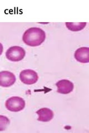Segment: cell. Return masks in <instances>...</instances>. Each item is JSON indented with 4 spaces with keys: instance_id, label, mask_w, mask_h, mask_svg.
<instances>
[{
    "instance_id": "obj_9",
    "label": "cell",
    "mask_w": 89,
    "mask_h": 133,
    "mask_svg": "<svg viewBox=\"0 0 89 133\" xmlns=\"http://www.w3.org/2000/svg\"><path fill=\"white\" fill-rule=\"evenodd\" d=\"M66 26L71 31H79L85 27L86 22H66Z\"/></svg>"
},
{
    "instance_id": "obj_8",
    "label": "cell",
    "mask_w": 89,
    "mask_h": 133,
    "mask_svg": "<svg viewBox=\"0 0 89 133\" xmlns=\"http://www.w3.org/2000/svg\"><path fill=\"white\" fill-rule=\"evenodd\" d=\"M39 116L38 120L43 122H48L50 121L54 118V113L52 110L48 108H41L36 111Z\"/></svg>"
},
{
    "instance_id": "obj_11",
    "label": "cell",
    "mask_w": 89,
    "mask_h": 133,
    "mask_svg": "<svg viewBox=\"0 0 89 133\" xmlns=\"http://www.w3.org/2000/svg\"><path fill=\"white\" fill-rule=\"evenodd\" d=\"M3 50V45L1 43H0V56L2 55V52Z\"/></svg>"
},
{
    "instance_id": "obj_10",
    "label": "cell",
    "mask_w": 89,
    "mask_h": 133,
    "mask_svg": "<svg viewBox=\"0 0 89 133\" xmlns=\"http://www.w3.org/2000/svg\"><path fill=\"white\" fill-rule=\"evenodd\" d=\"M10 123V120L7 116L0 115V131L5 130Z\"/></svg>"
},
{
    "instance_id": "obj_1",
    "label": "cell",
    "mask_w": 89,
    "mask_h": 133,
    "mask_svg": "<svg viewBox=\"0 0 89 133\" xmlns=\"http://www.w3.org/2000/svg\"><path fill=\"white\" fill-rule=\"evenodd\" d=\"M46 38V33L42 29L39 27H31L25 31L22 40L29 46L35 47L40 45Z\"/></svg>"
},
{
    "instance_id": "obj_4",
    "label": "cell",
    "mask_w": 89,
    "mask_h": 133,
    "mask_svg": "<svg viewBox=\"0 0 89 133\" xmlns=\"http://www.w3.org/2000/svg\"><path fill=\"white\" fill-rule=\"evenodd\" d=\"M21 81L25 84L31 85L35 84L39 79L37 72L32 69H25L20 74Z\"/></svg>"
},
{
    "instance_id": "obj_7",
    "label": "cell",
    "mask_w": 89,
    "mask_h": 133,
    "mask_svg": "<svg viewBox=\"0 0 89 133\" xmlns=\"http://www.w3.org/2000/svg\"><path fill=\"white\" fill-rule=\"evenodd\" d=\"M75 59L81 63H88L89 62V48L82 47L78 48L75 52Z\"/></svg>"
},
{
    "instance_id": "obj_3",
    "label": "cell",
    "mask_w": 89,
    "mask_h": 133,
    "mask_svg": "<svg viewBox=\"0 0 89 133\" xmlns=\"http://www.w3.org/2000/svg\"><path fill=\"white\" fill-rule=\"evenodd\" d=\"M26 55L25 49L20 46H12L7 49L6 56L8 59L13 62H18L23 59Z\"/></svg>"
},
{
    "instance_id": "obj_6",
    "label": "cell",
    "mask_w": 89,
    "mask_h": 133,
    "mask_svg": "<svg viewBox=\"0 0 89 133\" xmlns=\"http://www.w3.org/2000/svg\"><path fill=\"white\" fill-rule=\"evenodd\" d=\"M57 87V92L63 94H69L74 89V84L73 82L67 79H62L58 81L56 83Z\"/></svg>"
},
{
    "instance_id": "obj_2",
    "label": "cell",
    "mask_w": 89,
    "mask_h": 133,
    "mask_svg": "<svg viewBox=\"0 0 89 133\" xmlns=\"http://www.w3.org/2000/svg\"><path fill=\"white\" fill-rule=\"evenodd\" d=\"M5 106L11 111L17 112L22 110L25 107V101L19 97H12L6 101Z\"/></svg>"
},
{
    "instance_id": "obj_5",
    "label": "cell",
    "mask_w": 89,
    "mask_h": 133,
    "mask_svg": "<svg viewBox=\"0 0 89 133\" xmlns=\"http://www.w3.org/2000/svg\"><path fill=\"white\" fill-rule=\"evenodd\" d=\"M16 82L15 74L9 71L0 72V86L8 87L13 85Z\"/></svg>"
}]
</instances>
